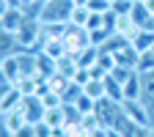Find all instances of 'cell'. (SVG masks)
I'll list each match as a JSON object with an SVG mask.
<instances>
[{
	"mask_svg": "<svg viewBox=\"0 0 154 137\" xmlns=\"http://www.w3.org/2000/svg\"><path fill=\"white\" fill-rule=\"evenodd\" d=\"M88 19H91V11H88V6H74V11H72V16H69V25L85 28V25H88Z\"/></svg>",
	"mask_w": 154,
	"mask_h": 137,
	"instance_id": "cell-11",
	"label": "cell"
},
{
	"mask_svg": "<svg viewBox=\"0 0 154 137\" xmlns=\"http://www.w3.org/2000/svg\"><path fill=\"white\" fill-rule=\"evenodd\" d=\"M22 99H25L22 88H19V85H11V82H6V88H3V96H0V110H3V112H8V110H17L19 104H22Z\"/></svg>",
	"mask_w": 154,
	"mask_h": 137,
	"instance_id": "cell-4",
	"label": "cell"
},
{
	"mask_svg": "<svg viewBox=\"0 0 154 137\" xmlns=\"http://www.w3.org/2000/svg\"><path fill=\"white\" fill-rule=\"evenodd\" d=\"M107 137H124V134H121L119 129H107Z\"/></svg>",
	"mask_w": 154,
	"mask_h": 137,
	"instance_id": "cell-17",
	"label": "cell"
},
{
	"mask_svg": "<svg viewBox=\"0 0 154 137\" xmlns=\"http://www.w3.org/2000/svg\"><path fill=\"white\" fill-rule=\"evenodd\" d=\"M52 74H58V61H55V58H50L47 52H36V77L50 80Z\"/></svg>",
	"mask_w": 154,
	"mask_h": 137,
	"instance_id": "cell-5",
	"label": "cell"
},
{
	"mask_svg": "<svg viewBox=\"0 0 154 137\" xmlns=\"http://www.w3.org/2000/svg\"><path fill=\"white\" fill-rule=\"evenodd\" d=\"M135 71H154V49H146V52H140L138 55V69Z\"/></svg>",
	"mask_w": 154,
	"mask_h": 137,
	"instance_id": "cell-13",
	"label": "cell"
},
{
	"mask_svg": "<svg viewBox=\"0 0 154 137\" xmlns=\"http://www.w3.org/2000/svg\"><path fill=\"white\" fill-rule=\"evenodd\" d=\"M28 121H25V112H22V107H17V110H8V112H3V132H8V134H14V132H19Z\"/></svg>",
	"mask_w": 154,
	"mask_h": 137,
	"instance_id": "cell-6",
	"label": "cell"
},
{
	"mask_svg": "<svg viewBox=\"0 0 154 137\" xmlns=\"http://www.w3.org/2000/svg\"><path fill=\"white\" fill-rule=\"evenodd\" d=\"M11 137H36V124H25L19 132H14Z\"/></svg>",
	"mask_w": 154,
	"mask_h": 137,
	"instance_id": "cell-16",
	"label": "cell"
},
{
	"mask_svg": "<svg viewBox=\"0 0 154 137\" xmlns=\"http://www.w3.org/2000/svg\"><path fill=\"white\" fill-rule=\"evenodd\" d=\"M149 112H151V124H154V102L149 104Z\"/></svg>",
	"mask_w": 154,
	"mask_h": 137,
	"instance_id": "cell-18",
	"label": "cell"
},
{
	"mask_svg": "<svg viewBox=\"0 0 154 137\" xmlns=\"http://www.w3.org/2000/svg\"><path fill=\"white\" fill-rule=\"evenodd\" d=\"M105 93H107V99H113V102H124V85L116 82L110 74L105 77Z\"/></svg>",
	"mask_w": 154,
	"mask_h": 137,
	"instance_id": "cell-10",
	"label": "cell"
},
{
	"mask_svg": "<svg viewBox=\"0 0 154 137\" xmlns=\"http://www.w3.org/2000/svg\"><path fill=\"white\" fill-rule=\"evenodd\" d=\"M132 47L138 49V52L151 49V47H154V30H138V33H135V38H132Z\"/></svg>",
	"mask_w": 154,
	"mask_h": 137,
	"instance_id": "cell-8",
	"label": "cell"
},
{
	"mask_svg": "<svg viewBox=\"0 0 154 137\" xmlns=\"http://www.w3.org/2000/svg\"><path fill=\"white\" fill-rule=\"evenodd\" d=\"M143 99V88H140V74L132 71L129 80L124 82V102H138Z\"/></svg>",
	"mask_w": 154,
	"mask_h": 137,
	"instance_id": "cell-7",
	"label": "cell"
},
{
	"mask_svg": "<svg viewBox=\"0 0 154 137\" xmlns=\"http://www.w3.org/2000/svg\"><path fill=\"white\" fill-rule=\"evenodd\" d=\"M72 11H74V0H44L38 22L42 25H69Z\"/></svg>",
	"mask_w": 154,
	"mask_h": 137,
	"instance_id": "cell-1",
	"label": "cell"
},
{
	"mask_svg": "<svg viewBox=\"0 0 154 137\" xmlns=\"http://www.w3.org/2000/svg\"><path fill=\"white\" fill-rule=\"evenodd\" d=\"M129 74H132V69H124V66H116V69L110 71V77H113L116 82H121V85L129 80Z\"/></svg>",
	"mask_w": 154,
	"mask_h": 137,
	"instance_id": "cell-15",
	"label": "cell"
},
{
	"mask_svg": "<svg viewBox=\"0 0 154 137\" xmlns=\"http://www.w3.org/2000/svg\"><path fill=\"white\" fill-rule=\"evenodd\" d=\"M88 11L91 14H107V11H113V3L110 0H88Z\"/></svg>",
	"mask_w": 154,
	"mask_h": 137,
	"instance_id": "cell-14",
	"label": "cell"
},
{
	"mask_svg": "<svg viewBox=\"0 0 154 137\" xmlns=\"http://www.w3.org/2000/svg\"><path fill=\"white\" fill-rule=\"evenodd\" d=\"M140 74V71H138ZM140 88H143V102L151 104L154 102V71H143L140 74Z\"/></svg>",
	"mask_w": 154,
	"mask_h": 137,
	"instance_id": "cell-9",
	"label": "cell"
},
{
	"mask_svg": "<svg viewBox=\"0 0 154 137\" xmlns=\"http://www.w3.org/2000/svg\"><path fill=\"white\" fill-rule=\"evenodd\" d=\"M74 6H88V0H74Z\"/></svg>",
	"mask_w": 154,
	"mask_h": 137,
	"instance_id": "cell-19",
	"label": "cell"
},
{
	"mask_svg": "<svg viewBox=\"0 0 154 137\" xmlns=\"http://www.w3.org/2000/svg\"><path fill=\"white\" fill-rule=\"evenodd\" d=\"M83 93H85V96H91L94 102L105 99V96H107V93H105V80H91V82L83 88Z\"/></svg>",
	"mask_w": 154,
	"mask_h": 137,
	"instance_id": "cell-12",
	"label": "cell"
},
{
	"mask_svg": "<svg viewBox=\"0 0 154 137\" xmlns=\"http://www.w3.org/2000/svg\"><path fill=\"white\" fill-rule=\"evenodd\" d=\"M28 19L22 6H3V14H0V30L3 33H17L22 28V22Z\"/></svg>",
	"mask_w": 154,
	"mask_h": 137,
	"instance_id": "cell-2",
	"label": "cell"
},
{
	"mask_svg": "<svg viewBox=\"0 0 154 137\" xmlns=\"http://www.w3.org/2000/svg\"><path fill=\"white\" fill-rule=\"evenodd\" d=\"M121 110H124V115L132 124L151 126V112H149V104L143 99H138V102H121Z\"/></svg>",
	"mask_w": 154,
	"mask_h": 137,
	"instance_id": "cell-3",
	"label": "cell"
}]
</instances>
